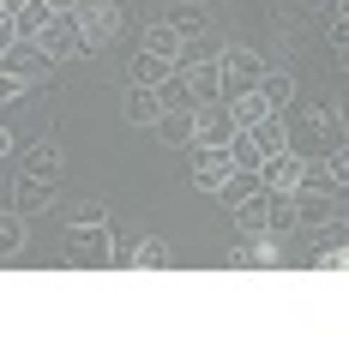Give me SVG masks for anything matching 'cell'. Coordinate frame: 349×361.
Here are the masks:
<instances>
[{"instance_id": "7", "label": "cell", "mask_w": 349, "mask_h": 361, "mask_svg": "<svg viewBox=\"0 0 349 361\" xmlns=\"http://www.w3.org/2000/svg\"><path fill=\"white\" fill-rule=\"evenodd\" d=\"M229 265L235 271H277L283 265V241H277V235H247V241L229 253Z\"/></svg>"}, {"instance_id": "27", "label": "cell", "mask_w": 349, "mask_h": 361, "mask_svg": "<svg viewBox=\"0 0 349 361\" xmlns=\"http://www.w3.org/2000/svg\"><path fill=\"white\" fill-rule=\"evenodd\" d=\"M66 223H109V205L103 199H78V205L66 211Z\"/></svg>"}, {"instance_id": "26", "label": "cell", "mask_w": 349, "mask_h": 361, "mask_svg": "<svg viewBox=\"0 0 349 361\" xmlns=\"http://www.w3.org/2000/svg\"><path fill=\"white\" fill-rule=\"evenodd\" d=\"M42 18H49V6H42V0H25V6L13 13V37H37Z\"/></svg>"}, {"instance_id": "11", "label": "cell", "mask_w": 349, "mask_h": 361, "mask_svg": "<svg viewBox=\"0 0 349 361\" xmlns=\"http://www.w3.org/2000/svg\"><path fill=\"white\" fill-rule=\"evenodd\" d=\"M229 133H235V121H229L223 103H199L193 109V145H229Z\"/></svg>"}, {"instance_id": "6", "label": "cell", "mask_w": 349, "mask_h": 361, "mask_svg": "<svg viewBox=\"0 0 349 361\" xmlns=\"http://www.w3.org/2000/svg\"><path fill=\"white\" fill-rule=\"evenodd\" d=\"M187 157H193V163H187V175H193V187H205V193L235 169V163H229V145H187Z\"/></svg>"}, {"instance_id": "24", "label": "cell", "mask_w": 349, "mask_h": 361, "mask_svg": "<svg viewBox=\"0 0 349 361\" xmlns=\"http://www.w3.org/2000/svg\"><path fill=\"white\" fill-rule=\"evenodd\" d=\"M229 163L235 169H253V175H259V163H265V151H259V139H253V133H229Z\"/></svg>"}, {"instance_id": "19", "label": "cell", "mask_w": 349, "mask_h": 361, "mask_svg": "<svg viewBox=\"0 0 349 361\" xmlns=\"http://www.w3.org/2000/svg\"><path fill=\"white\" fill-rule=\"evenodd\" d=\"M265 211H271V193L259 187V193H247L241 205H235V229H241V235H271V229H265Z\"/></svg>"}, {"instance_id": "20", "label": "cell", "mask_w": 349, "mask_h": 361, "mask_svg": "<svg viewBox=\"0 0 349 361\" xmlns=\"http://www.w3.org/2000/svg\"><path fill=\"white\" fill-rule=\"evenodd\" d=\"M211 193H217V205H229V211H235L247 193H259V175H253V169H229V175H223Z\"/></svg>"}, {"instance_id": "2", "label": "cell", "mask_w": 349, "mask_h": 361, "mask_svg": "<svg viewBox=\"0 0 349 361\" xmlns=\"http://www.w3.org/2000/svg\"><path fill=\"white\" fill-rule=\"evenodd\" d=\"M109 223H66V265H91V271H109Z\"/></svg>"}, {"instance_id": "32", "label": "cell", "mask_w": 349, "mask_h": 361, "mask_svg": "<svg viewBox=\"0 0 349 361\" xmlns=\"http://www.w3.org/2000/svg\"><path fill=\"white\" fill-rule=\"evenodd\" d=\"M42 6H49V13H66V6H73V0H42Z\"/></svg>"}, {"instance_id": "29", "label": "cell", "mask_w": 349, "mask_h": 361, "mask_svg": "<svg viewBox=\"0 0 349 361\" xmlns=\"http://www.w3.org/2000/svg\"><path fill=\"white\" fill-rule=\"evenodd\" d=\"M25 78H18V73H0V109H6V103H18V97H25Z\"/></svg>"}, {"instance_id": "18", "label": "cell", "mask_w": 349, "mask_h": 361, "mask_svg": "<svg viewBox=\"0 0 349 361\" xmlns=\"http://www.w3.org/2000/svg\"><path fill=\"white\" fill-rule=\"evenodd\" d=\"M25 241H30V217L6 205V211H0V259H18V253H25Z\"/></svg>"}, {"instance_id": "5", "label": "cell", "mask_w": 349, "mask_h": 361, "mask_svg": "<svg viewBox=\"0 0 349 361\" xmlns=\"http://www.w3.org/2000/svg\"><path fill=\"white\" fill-rule=\"evenodd\" d=\"M0 73H18L25 85H37V78H49V73H54V61L42 54V42H37V37H13V42H6V54H0Z\"/></svg>"}, {"instance_id": "1", "label": "cell", "mask_w": 349, "mask_h": 361, "mask_svg": "<svg viewBox=\"0 0 349 361\" xmlns=\"http://www.w3.org/2000/svg\"><path fill=\"white\" fill-rule=\"evenodd\" d=\"M73 13V30H78V49H109V42L121 37V6L115 0H73L66 6Z\"/></svg>"}, {"instance_id": "17", "label": "cell", "mask_w": 349, "mask_h": 361, "mask_svg": "<svg viewBox=\"0 0 349 361\" xmlns=\"http://www.w3.org/2000/svg\"><path fill=\"white\" fill-rule=\"evenodd\" d=\"M49 180H37V175H25L18 169V180H13V211H25V217H37V211H49Z\"/></svg>"}, {"instance_id": "13", "label": "cell", "mask_w": 349, "mask_h": 361, "mask_svg": "<svg viewBox=\"0 0 349 361\" xmlns=\"http://www.w3.org/2000/svg\"><path fill=\"white\" fill-rule=\"evenodd\" d=\"M253 90L265 97V109H289V103H295V73L265 61V73H259V85H253Z\"/></svg>"}, {"instance_id": "3", "label": "cell", "mask_w": 349, "mask_h": 361, "mask_svg": "<svg viewBox=\"0 0 349 361\" xmlns=\"http://www.w3.org/2000/svg\"><path fill=\"white\" fill-rule=\"evenodd\" d=\"M217 66H223V103H229V97H241V90L259 85V73H265V54H259V49H223Z\"/></svg>"}, {"instance_id": "14", "label": "cell", "mask_w": 349, "mask_h": 361, "mask_svg": "<svg viewBox=\"0 0 349 361\" xmlns=\"http://www.w3.org/2000/svg\"><path fill=\"white\" fill-rule=\"evenodd\" d=\"M151 133L169 151H187V145H193V109H163V115L151 121Z\"/></svg>"}, {"instance_id": "22", "label": "cell", "mask_w": 349, "mask_h": 361, "mask_svg": "<svg viewBox=\"0 0 349 361\" xmlns=\"http://www.w3.org/2000/svg\"><path fill=\"white\" fill-rule=\"evenodd\" d=\"M265 193H271V187H265ZM265 229H271L277 241H283V235H295V199H289V193H271V211H265Z\"/></svg>"}, {"instance_id": "12", "label": "cell", "mask_w": 349, "mask_h": 361, "mask_svg": "<svg viewBox=\"0 0 349 361\" xmlns=\"http://www.w3.org/2000/svg\"><path fill=\"white\" fill-rule=\"evenodd\" d=\"M187 73V90H193V109L199 103H223V66L217 61H193V66H181Z\"/></svg>"}, {"instance_id": "8", "label": "cell", "mask_w": 349, "mask_h": 361, "mask_svg": "<svg viewBox=\"0 0 349 361\" xmlns=\"http://www.w3.org/2000/svg\"><path fill=\"white\" fill-rule=\"evenodd\" d=\"M18 169H25V175H37V180H49V187H61L66 157H61V145H54V139H37V145H25V151H18Z\"/></svg>"}, {"instance_id": "28", "label": "cell", "mask_w": 349, "mask_h": 361, "mask_svg": "<svg viewBox=\"0 0 349 361\" xmlns=\"http://www.w3.org/2000/svg\"><path fill=\"white\" fill-rule=\"evenodd\" d=\"M169 25L181 30V42H187V37H199V30H211V25H205V13H199V6H181V13L169 18Z\"/></svg>"}, {"instance_id": "23", "label": "cell", "mask_w": 349, "mask_h": 361, "mask_svg": "<svg viewBox=\"0 0 349 361\" xmlns=\"http://www.w3.org/2000/svg\"><path fill=\"white\" fill-rule=\"evenodd\" d=\"M157 271V265H175V253H169L163 235H145V241H133V271Z\"/></svg>"}, {"instance_id": "15", "label": "cell", "mask_w": 349, "mask_h": 361, "mask_svg": "<svg viewBox=\"0 0 349 361\" xmlns=\"http://www.w3.org/2000/svg\"><path fill=\"white\" fill-rule=\"evenodd\" d=\"M139 49H145V54H157V61H169V66H181V30L169 25V18H157V25H145Z\"/></svg>"}, {"instance_id": "31", "label": "cell", "mask_w": 349, "mask_h": 361, "mask_svg": "<svg viewBox=\"0 0 349 361\" xmlns=\"http://www.w3.org/2000/svg\"><path fill=\"white\" fill-rule=\"evenodd\" d=\"M6 42H13V18H0V54H6Z\"/></svg>"}, {"instance_id": "9", "label": "cell", "mask_w": 349, "mask_h": 361, "mask_svg": "<svg viewBox=\"0 0 349 361\" xmlns=\"http://www.w3.org/2000/svg\"><path fill=\"white\" fill-rule=\"evenodd\" d=\"M301 163H307V157H295V151H271L265 163H259V187H271V193H295V187H301Z\"/></svg>"}, {"instance_id": "30", "label": "cell", "mask_w": 349, "mask_h": 361, "mask_svg": "<svg viewBox=\"0 0 349 361\" xmlns=\"http://www.w3.org/2000/svg\"><path fill=\"white\" fill-rule=\"evenodd\" d=\"M18 145H13V127H6V121H0V157H13Z\"/></svg>"}, {"instance_id": "16", "label": "cell", "mask_w": 349, "mask_h": 361, "mask_svg": "<svg viewBox=\"0 0 349 361\" xmlns=\"http://www.w3.org/2000/svg\"><path fill=\"white\" fill-rule=\"evenodd\" d=\"M121 115H127L133 127H151V121L163 115V103H157V85H127V97H121Z\"/></svg>"}, {"instance_id": "21", "label": "cell", "mask_w": 349, "mask_h": 361, "mask_svg": "<svg viewBox=\"0 0 349 361\" xmlns=\"http://www.w3.org/2000/svg\"><path fill=\"white\" fill-rule=\"evenodd\" d=\"M169 73H175V66H169V61H157V54H145V49L127 61V85H163Z\"/></svg>"}, {"instance_id": "10", "label": "cell", "mask_w": 349, "mask_h": 361, "mask_svg": "<svg viewBox=\"0 0 349 361\" xmlns=\"http://www.w3.org/2000/svg\"><path fill=\"white\" fill-rule=\"evenodd\" d=\"M37 42H42V54H49V61H66V54H78L73 13H49V18H42V30H37Z\"/></svg>"}, {"instance_id": "25", "label": "cell", "mask_w": 349, "mask_h": 361, "mask_svg": "<svg viewBox=\"0 0 349 361\" xmlns=\"http://www.w3.org/2000/svg\"><path fill=\"white\" fill-rule=\"evenodd\" d=\"M157 103H163V109H193V90H187V73H181V66L157 85Z\"/></svg>"}, {"instance_id": "4", "label": "cell", "mask_w": 349, "mask_h": 361, "mask_svg": "<svg viewBox=\"0 0 349 361\" xmlns=\"http://www.w3.org/2000/svg\"><path fill=\"white\" fill-rule=\"evenodd\" d=\"M295 229H325V223L343 217V193H325V187H295Z\"/></svg>"}]
</instances>
